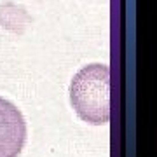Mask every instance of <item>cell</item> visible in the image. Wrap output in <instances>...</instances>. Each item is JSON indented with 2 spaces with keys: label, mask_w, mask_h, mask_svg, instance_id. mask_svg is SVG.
Instances as JSON below:
<instances>
[{
  "label": "cell",
  "mask_w": 157,
  "mask_h": 157,
  "mask_svg": "<svg viewBox=\"0 0 157 157\" xmlns=\"http://www.w3.org/2000/svg\"><path fill=\"white\" fill-rule=\"evenodd\" d=\"M70 101L84 122L107 124L110 121V68L103 63L82 67L72 78Z\"/></svg>",
  "instance_id": "1"
},
{
  "label": "cell",
  "mask_w": 157,
  "mask_h": 157,
  "mask_svg": "<svg viewBox=\"0 0 157 157\" xmlns=\"http://www.w3.org/2000/svg\"><path fill=\"white\" fill-rule=\"evenodd\" d=\"M26 141V122L19 108L0 98V157H17Z\"/></svg>",
  "instance_id": "2"
}]
</instances>
